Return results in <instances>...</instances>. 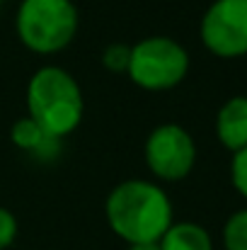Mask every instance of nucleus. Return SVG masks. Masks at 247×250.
Masks as SVG:
<instances>
[{
	"instance_id": "8",
	"label": "nucleus",
	"mask_w": 247,
	"mask_h": 250,
	"mask_svg": "<svg viewBox=\"0 0 247 250\" xmlns=\"http://www.w3.org/2000/svg\"><path fill=\"white\" fill-rule=\"evenodd\" d=\"M216 139L230 153L247 148V95H233L218 107Z\"/></svg>"
},
{
	"instance_id": "5",
	"label": "nucleus",
	"mask_w": 247,
	"mask_h": 250,
	"mask_svg": "<svg viewBox=\"0 0 247 250\" xmlns=\"http://www.w3.org/2000/svg\"><path fill=\"white\" fill-rule=\"evenodd\" d=\"M196 141L174 122L158 124L143 144V161L155 182H182L196 167Z\"/></svg>"
},
{
	"instance_id": "9",
	"label": "nucleus",
	"mask_w": 247,
	"mask_h": 250,
	"mask_svg": "<svg viewBox=\"0 0 247 250\" xmlns=\"http://www.w3.org/2000/svg\"><path fill=\"white\" fill-rule=\"evenodd\" d=\"M158 243L160 250H213L211 233L196 221H172Z\"/></svg>"
},
{
	"instance_id": "13",
	"label": "nucleus",
	"mask_w": 247,
	"mask_h": 250,
	"mask_svg": "<svg viewBox=\"0 0 247 250\" xmlns=\"http://www.w3.org/2000/svg\"><path fill=\"white\" fill-rule=\"evenodd\" d=\"M17 233H19L17 216L7 207H0V250L10 248L17 241Z\"/></svg>"
},
{
	"instance_id": "12",
	"label": "nucleus",
	"mask_w": 247,
	"mask_h": 250,
	"mask_svg": "<svg viewBox=\"0 0 247 250\" xmlns=\"http://www.w3.org/2000/svg\"><path fill=\"white\" fill-rule=\"evenodd\" d=\"M230 185L247 202V148L233 153L230 158Z\"/></svg>"
},
{
	"instance_id": "1",
	"label": "nucleus",
	"mask_w": 247,
	"mask_h": 250,
	"mask_svg": "<svg viewBox=\"0 0 247 250\" xmlns=\"http://www.w3.org/2000/svg\"><path fill=\"white\" fill-rule=\"evenodd\" d=\"M104 219L112 233L126 246L158 243L174 221V207L160 182L129 177L107 194Z\"/></svg>"
},
{
	"instance_id": "15",
	"label": "nucleus",
	"mask_w": 247,
	"mask_h": 250,
	"mask_svg": "<svg viewBox=\"0 0 247 250\" xmlns=\"http://www.w3.org/2000/svg\"><path fill=\"white\" fill-rule=\"evenodd\" d=\"M0 5H2V0H0Z\"/></svg>"
},
{
	"instance_id": "14",
	"label": "nucleus",
	"mask_w": 247,
	"mask_h": 250,
	"mask_svg": "<svg viewBox=\"0 0 247 250\" xmlns=\"http://www.w3.org/2000/svg\"><path fill=\"white\" fill-rule=\"evenodd\" d=\"M126 250H160V243H133Z\"/></svg>"
},
{
	"instance_id": "6",
	"label": "nucleus",
	"mask_w": 247,
	"mask_h": 250,
	"mask_svg": "<svg viewBox=\"0 0 247 250\" xmlns=\"http://www.w3.org/2000/svg\"><path fill=\"white\" fill-rule=\"evenodd\" d=\"M199 39L216 59L247 56V0H213L201 15Z\"/></svg>"
},
{
	"instance_id": "2",
	"label": "nucleus",
	"mask_w": 247,
	"mask_h": 250,
	"mask_svg": "<svg viewBox=\"0 0 247 250\" xmlns=\"http://www.w3.org/2000/svg\"><path fill=\"white\" fill-rule=\"evenodd\" d=\"M27 117L51 136L66 141L85 117V95L76 76L61 66L46 63L37 68L24 90Z\"/></svg>"
},
{
	"instance_id": "11",
	"label": "nucleus",
	"mask_w": 247,
	"mask_h": 250,
	"mask_svg": "<svg viewBox=\"0 0 247 250\" xmlns=\"http://www.w3.org/2000/svg\"><path fill=\"white\" fill-rule=\"evenodd\" d=\"M129 59H131V44L114 42V44H109V46L102 51V66H104L109 73L126 76V71H129Z\"/></svg>"
},
{
	"instance_id": "7",
	"label": "nucleus",
	"mask_w": 247,
	"mask_h": 250,
	"mask_svg": "<svg viewBox=\"0 0 247 250\" xmlns=\"http://www.w3.org/2000/svg\"><path fill=\"white\" fill-rule=\"evenodd\" d=\"M10 141L15 148H19L22 153H27L29 158H34L39 163H54L63 151V141L51 136L46 129H41L27 114L19 117L10 126Z\"/></svg>"
},
{
	"instance_id": "3",
	"label": "nucleus",
	"mask_w": 247,
	"mask_h": 250,
	"mask_svg": "<svg viewBox=\"0 0 247 250\" xmlns=\"http://www.w3.org/2000/svg\"><path fill=\"white\" fill-rule=\"evenodd\" d=\"M80 29L73 0H22L15 12V32L22 46L37 56L66 51Z\"/></svg>"
},
{
	"instance_id": "10",
	"label": "nucleus",
	"mask_w": 247,
	"mask_h": 250,
	"mask_svg": "<svg viewBox=\"0 0 247 250\" xmlns=\"http://www.w3.org/2000/svg\"><path fill=\"white\" fill-rule=\"evenodd\" d=\"M223 250H247V207L233 211L221 231Z\"/></svg>"
},
{
	"instance_id": "4",
	"label": "nucleus",
	"mask_w": 247,
	"mask_h": 250,
	"mask_svg": "<svg viewBox=\"0 0 247 250\" xmlns=\"http://www.w3.org/2000/svg\"><path fill=\"white\" fill-rule=\"evenodd\" d=\"M189 68L191 59L182 42L165 34H153L131 44L126 76L146 92H167L184 83Z\"/></svg>"
}]
</instances>
